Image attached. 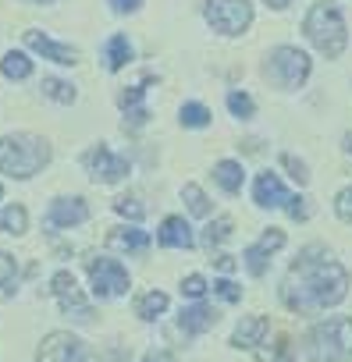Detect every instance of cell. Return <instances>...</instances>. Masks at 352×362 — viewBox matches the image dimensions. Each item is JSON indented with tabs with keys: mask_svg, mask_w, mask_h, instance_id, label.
I'll return each instance as SVG.
<instances>
[{
	"mask_svg": "<svg viewBox=\"0 0 352 362\" xmlns=\"http://www.w3.org/2000/svg\"><path fill=\"white\" fill-rule=\"evenodd\" d=\"M43 93L57 103H75V86L72 82H61V78H43Z\"/></svg>",
	"mask_w": 352,
	"mask_h": 362,
	"instance_id": "cell-24",
	"label": "cell"
},
{
	"mask_svg": "<svg viewBox=\"0 0 352 362\" xmlns=\"http://www.w3.org/2000/svg\"><path fill=\"white\" fill-rule=\"evenodd\" d=\"M103 362H128V351H107Z\"/></svg>",
	"mask_w": 352,
	"mask_h": 362,
	"instance_id": "cell-40",
	"label": "cell"
},
{
	"mask_svg": "<svg viewBox=\"0 0 352 362\" xmlns=\"http://www.w3.org/2000/svg\"><path fill=\"white\" fill-rule=\"evenodd\" d=\"M302 33H306V40H310L324 57H341V50H345V43H348L341 11L331 4V0H320V4L310 8V15H306V22H302Z\"/></svg>",
	"mask_w": 352,
	"mask_h": 362,
	"instance_id": "cell-3",
	"label": "cell"
},
{
	"mask_svg": "<svg viewBox=\"0 0 352 362\" xmlns=\"http://www.w3.org/2000/svg\"><path fill=\"white\" fill-rule=\"evenodd\" d=\"M214 263H217V270H225V274H232V270H235V259H232V256H217Z\"/></svg>",
	"mask_w": 352,
	"mask_h": 362,
	"instance_id": "cell-39",
	"label": "cell"
},
{
	"mask_svg": "<svg viewBox=\"0 0 352 362\" xmlns=\"http://www.w3.org/2000/svg\"><path fill=\"white\" fill-rule=\"evenodd\" d=\"M50 163V142L40 135H8L0 139V170L11 177H33Z\"/></svg>",
	"mask_w": 352,
	"mask_h": 362,
	"instance_id": "cell-2",
	"label": "cell"
},
{
	"mask_svg": "<svg viewBox=\"0 0 352 362\" xmlns=\"http://www.w3.org/2000/svg\"><path fill=\"white\" fill-rule=\"evenodd\" d=\"M334 210H338V217H341L345 224H352V189H341V192H338Z\"/></svg>",
	"mask_w": 352,
	"mask_h": 362,
	"instance_id": "cell-32",
	"label": "cell"
},
{
	"mask_svg": "<svg viewBox=\"0 0 352 362\" xmlns=\"http://www.w3.org/2000/svg\"><path fill=\"white\" fill-rule=\"evenodd\" d=\"M345 153H352V132L345 135Z\"/></svg>",
	"mask_w": 352,
	"mask_h": 362,
	"instance_id": "cell-42",
	"label": "cell"
},
{
	"mask_svg": "<svg viewBox=\"0 0 352 362\" xmlns=\"http://www.w3.org/2000/svg\"><path fill=\"white\" fill-rule=\"evenodd\" d=\"M288 4H292V0H267V8H278V11L288 8Z\"/></svg>",
	"mask_w": 352,
	"mask_h": 362,
	"instance_id": "cell-41",
	"label": "cell"
},
{
	"mask_svg": "<svg viewBox=\"0 0 352 362\" xmlns=\"http://www.w3.org/2000/svg\"><path fill=\"white\" fill-rule=\"evenodd\" d=\"M214 177H217V185H221L225 192H239V189H242V163L221 160V163L214 167Z\"/></svg>",
	"mask_w": 352,
	"mask_h": 362,
	"instance_id": "cell-20",
	"label": "cell"
},
{
	"mask_svg": "<svg viewBox=\"0 0 352 362\" xmlns=\"http://www.w3.org/2000/svg\"><path fill=\"white\" fill-rule=\"evenodd\" d=\"M86 170H89L93 181H100V185H114V181H121V177L128 174V160L118 156V153H110V149L100 142V146H93V149L86 153Z\"/></svg>",
	"mask_w": 352,
	"mask_h": 362,
	"instance_id": "cell-8",
	"label": "cell"
},
{
	"mask_svg": "<svg viewBox=\"0 0 352 362\" xmlns=\"http://www.w3.org/2000/svg\"><path fill=\"white\" fill-rule=\"evenodd\" d=\"M232 228H235V224H232V217H217V221H214V224L207 228V238H203V242H207V249L221 245V242H225V238L232 235Z\"/></svg>",
	"mask_w": 352,
	"mask_h": 362,
	"instance_id": "cell-26",
	"label": "cell"
},
{
	"mask_svg": "<svg viewBox=\"0 0 352 362\" xmlns=\"http://www.w3.org/2000/svg\"><path fill=\"white\" fill-rule=\"evenodd\" d=\"M36 358L40 362H79L82 358V341L72 337V334H64V330H54V334L43 337Z\"/></svg>",
	"mask_w": 352,
	"mask_h": 362,
	"instance_id": "cell-9",
	"label": "cell"
},
{
	"mask_svg": "<svg viewBox=\"0 0 352 362\" xmlns=\"http://www.w3.org/2000/svg\"><path fill=\"white\" fill-rule=\"evenodd\" d=\"M182 199L189 203V214L210 217V199H207V192H203L200 185H186V189H182Z\"/></svg>",
	"mask_w": 352,
	"mask_h": 362,
	"instance_id": "cell-23",
	"label": "cell"
},
{
	"mask_svg": "<svg viewBox=\"0 0 352 362\" xmlns=\"http://www.w3.org/2000/svg\"><path fill=\"white\" fill-rule=\"evenodd\" d=\"M207 22L221 33V36H242L253 22V8L249 0H207L203 8Z\"/></svg>",
	"mask_w": 352,
	"mask_h": 362,
	"instance_id": "cell-5",
	"label": "cell"
},
{
	"mask_svg": "<svg viewBox=\"0 0 352 362\" xmlns=\"http://www.w3.org/2000/svg\"><path fill=\"white\" fill-rule=\"evenodd\" d=\"M107 245L110 249H125V252H146L149 249V235L139 231V228H114L107 235Z\"/></svg>",
	"mask_w": 352,
	"mask_h": 362,
	"instance_id": "cell-18",
	"label": "cell"
},
{
	"mask_svg": "<svg viewBox=\"0 0 352 362\" xmlns=\"http://www.w3.org/2000/svg\"><path fill=\"white\" fill-rule=\"evenodd\" d=\"M182 124L186 128H207L210 124V110L203 103H186L182 107Z\"/></svg>",
	"mask_w": 352,
	"mask_h": 362,
	"instance_id": "cell-25",
	"label": "cell"
},
{
	"mask_svg": "<svg viewBox=\"0 0 352 362\" xmlns=\"http://www.w3.org/2000/svg\"><path fill=\"white\" fill-rule=\"evenodd\" d=\"M128 61H132V43H128V36H110V43H107V54H103V64H107V71H121Z\"/></svg>",
	"mask_w": 352,
	"mask_h": 362,
	"instance_id": "cell-19",
	"label": "cell"
},
{
	"mask_svg": "<svg viewBox=\"0 0 352 362\" xmlns=\"http://www.w3.org/2000/svg\"><path fill=\"white\" fill-rule=\"evenodd\" d=\"M142 362H174V355H171V351H164V348H160V351H149V355H146V358H142Z\"/></svg>",
	"mask_w": 352,
	"mask_h": 362,
	"instance_id": "cell-37",
	"label": "cell"
},
{
	"mask_svg": "<svg viewBox=\"0 0 352 362\" xmlns=\"http://www.w3.org/2000/svg\"><path fill=\"white\" fill-rule=\"evenodd\" d=\"M0 71H4L8 78H29L33 75V61L25 54L11 50V54H4V61H0Z\"/></svg>",
	"mask_w": 352,
	"mask_h": 362,
	"instance_id": "cell-21",
	"label": "cell"
},
{
	"mask_svg": "<svg viewBox=\"0 0 352 362\" xmlns=\"http://www.w3.org/2000/svg\"><path fill=\"white\" fill-rule=\"evenodd\" d=\"M228 110L235 114V117H253V100L246 96V93H228Z\"/></svg>",
	"mask_w": 352,
	"mask_h": 362,
	"instance_id": "cell-28",
	"label": "cell"
},
{
	"mask_svg": "<svg viewBox=\"0 0 352 362\" xmlns=\"http://www.w3.org/2000/svg\"><path fill=\"white\" fill-rule=\"evenodd\" d=\"M285 210H288L292 221H306V217H310V206H306V199H299V196H292Z\"/></svg>",
	"mask_w": 352,
	"mask_h": 362,
	"instance_id": "cell-34",
	"label": "cell"
},
{
	"mask_svg": "<svg viewBox=\"0 0 352 362\" xmlns=\"http://www.w3.org/2000/svg\"><path fill=\"white\" fill-rule=\"evenodd\" d=\"M281 245H285V231H278V228L263 231V235H260V242L246 249V270H249L253 277H263V270H267V259H271V256H274Z\"/></svg>",
	"mask_w": 352,
	"mask_h": 362,
	"instance_id": "cell-11",
	"label": "cell"
},
{
	"mask_svg": "<svg viewBox=\"0 0 352 362\" xmlns=\"http://www.w3.org/2000/svg\"><path fill=\"white\" fill-rule=\"evenodd\" d=\"M118 103H121L125 110H128V107H139V103H142V89H139V86H135V89H125V93L118 96Z\"/></svg>",
	"mask_w": 352,
	"mask_h": 362,
	"instance_id": "cell-36",
	"label": "cell"
},
{
	"mask_svg": "<svg viewBox=\"0 0 352 362\" xmlns=\"http://www.w3.org/2000/svg\"><path fill=\"white\" fill-rule=\"evenodd\" d=\"M89 221V206L75 196V199H54L50 206V224L54 228H72V224H82Z\"/></svg>",
	"mask_w": 352,
	"mask_h": 362,
	"instance_id": "cell-14",
	"label": "cell"
},
{
	"mask_svg": "<svg viewBox=\"0 0 352 362\" xmlns=\"http://www.w3.org/2000/svg\"><path fill=\"white\" fill-rule=\"evenodd\" d=\"M160 245H167V249H193L196 245V238H193V228L186 224V217H167L164 224H160Z\"/></svg>",
	"mask_w": 352,
	"mask_h": 362,
	"instance_id": "cell-15",
	"label": "cell"
},
{
	"mask_svg": "<svg viewBox=\"0 0 352 362\" xmlns=\"http://www.w3.org/2000/svg\"><path fill=\"white\" fill-rule=\"evenodd\" d=\"M310 358L313 362H352V320L334 316L310 330Z\"/></svg>",
	"mask_w": 352,
	"mask_h": 362,
	"instance_id": "cell-4",
	"label": "cell"
},
{
	"mask_svg": "<svg viewBox=\"0 0 352 362\" xmlns=\"http://www.w3.org/2000/svg\"><path fill=\"white\" fill-rule=\"evenodd\" d=\"M348 295V274L338 259L327 256V249L310 245L299 252V259L288 267V277L281 284V298L292 313H324L327 305H338Z\"/></svg>",
	"mask_w": 352,
	"mask_h": 362,
	"instance_id": "cell-1",
	"label": "cell"
},
{
	"mask_svg": "<svg viewBox=\"0 0 352 362\" xmlns=\"http://www.w3.org/2000/svg\"><path fill=\"white\" fill-rule=\"evenodd\" d=\"M110 4H114V11L125 15V11H135V8H139V0H110Z\"/></svg>",
	"mask_w": 352,
	"mask_h": 362,
	"instance_id": "cell-38",
	"label": "cell"
},
{
	"mask_svg": "<svg viewBox=\"0 0 352 362\" xmlns=\"http://www.w3.org/2000/svg\"><path fill=\"white\" fill-rule=\"evenodd\" d=\"M267 75L281 86V89H299L310 78V57L299 47H278L267 61Z\"/></svg>",
	"mask_w": 352,
	"mask_h": 362,
	"instance_id": "cell-6",
	"label": "cell"
},
{
	"mask_svg": "<svg viewBox=\"0 0 352 362\" xmlns=\"http://www.w3.org/2000/svg\"><path fill=\"white\" fill-rule=\"evenodd\" d=\"M217 320H221V316H217L210 305H203V302H200V305L182 309V320H178V323H182V330H186V334H207L210 327H217Z\"/></svg>",
	"mask_w": 352,
	"mask_h": 362,
	"instance_id": "cell-16",
	"label": "cell"
},
{
	"mask_svg": "<svg viewBox=\"0 0 352 362\" xmlns=\"http://www.w3.org/2000/svg\"><path fill=\"white\" fill-rule=\"evenodd\" d=\"M0 196H4V189H0Z\"/></svg>",
	"mask_w": 352,
	"mask_h": 362,
	"instance_id": "cell-45",
	"label": "cell"
},
{
	"mask_svg": "<svg viewBox=\"0 0 352 362\" xmlns=\"http://www.w3.org/2000/svg\"><path fill=\"white\" fill-rule=\"evenodd\" d=\"M25 43H29V50H36V54H43L47 61H54V64H64V68H72V64H79V50L75 47H64V43H54L50 36H43V33H25Z\"/></svg>",
	"mask_w": 352,
	"mask_h": 362,
	"instance_id": "cell-12",
	"label": "cell"
},
{
	"mask_svg": "<svg viewBox=\"0 0 352 362\" xmlns=\"http://www.w3.org/2000/svg\"><path fill=\"white\" fill-rule=\"evenodd\" d=\"M0 228H4V217H0Z\"/></svg>",
	"mask_w": 352,
	"mask_h": 362,
	"instance_id": "cell-44",
	"label": "cell"
},
{
	"mask_svg": "<svg viewBox=\"0 0 352 362\" xmlns=\"http://www.w3.org/2000/svg\"><path fill=\"white\" fill-rule=\"evenodd\" d=\"M33 4H50V0H33Z\"/></svg>",
	"mask_w": 352,
	"mask_h": 362,
	"instance_id": "cell-43",
	"label": "cell"
},
{
	"mask_svg": "<svg viewBox=\"0 0 352 362\" xmlns=\"http://www.w3.org/2000/svg\"><path fill=\"white\" fill-rule=\"evenodd\" d=\"M50 288H54V295H57V302H61V309H64L68 316H75V320H89V316H93L89 305H86V298H82V291H79V284H75V277H72L68 270L54 274Z\"/></svg>",
	"mask_w": 352,
	"mask_h": 362,
	"instance_id": "cell-10",
	"label": "cell"
},
{
	"mask_svg": "<svg viewBox=\"0 0 352 362\" xmlns=\"http://www.w3.org/2000/svg\"><path fill=\"white\" fill-rule=\"evenodd\" d=\"M114 210H118L121 217H128V221H142V217H146V206H139L135 199H118Z\"/></svg>",
	"mask_w": 352,
	"mask_h": 362,
	"instance_id": "cell-29",
	"label": "cell"
},
{
	"mask_svg": "<svg viewBox=\"0 0 352 362\" xmlns=\"http://www.w3.org/2000/svg\"><path fill=\"white\" fill-rule=\"evenodd\" d=\"M214 291H217L225 302H239V298H242V288H239L235 281H228V277H225V281H217V284H214Z\"/></svg>",
	"mask_w": 352,
	"mask_h": 362,
	"instance_id": "cell-33",
	"label": "cell"
},
{
	"mask_svg": "<svg viewBox=\"0 0 352 362\" xmlns=\"http://www.w3.org/2000/svg\"><path fill=\"white\" fill-rule=\"evenodd\" d=\"M164 309H167V295H164V291H146V295L135 302V313H139L142 320H157Z\"/></svg>",
	"mask_w": 352,
	"mask_h": 362,
	"instance_id": "cell-22",
	"label": "cell"
},
{
	"mask_svg": "<svg viewBox=\"0 0 352 362\" xmlns=\"http://www.w3.org/2000/svg\"><path fill=\"white\" fill-rule=\"evenodd\" d=\"M11 277H15V259L8 252H0V288H4Z\"/></svg>",
	"mask_w": 352,
	"mask_h": 362,
	"instance_id": "cell-35",
	"label": "cell"
},
{
	"mask_svg": "<svg viewBox=\"0 0 352 362\" xmlns=\"http://www.w3.org/2000/svg\"><path fill=\"white\" fill-rule=\"evenodd\" d=\"M253 199H256V206L274 210V206H288L292 196L285 192V185H281V177H278V174L263 170V174L256 177V185H253Z\"/></svg>",
	"mask_w": 352,
	"mask_h": 362,
	"instance_id": "cell-13",
	"label": "cell"
},
{
	"mask_svg": "<svg viewBox=\"0 0 352 362\" xmlns=\"http://www.w3.org/2000/svg\"><path fill=\"white\" fill-rule=\"evenodd\" d=\"M0 217H4V228H8L11 235H22V231L29 228V214H25L22 206H8Z\"/></svg>",
	"mask_w": 352,
	"mask_h": 362,
	"instance_id": "cell-27",
	"label": "cell"
},
{
	"mask_svg": "<svg viewBox=\"0 0 352 362\" xmlns=\"http://www.w3.org/2000/svg\"><path fill=\"white\" fill-rule=\"evenodd\" d=\"M267 330H271V320H267V316H249V320H242V323L235 327L232 344H235V348H256Z\"/></svg>",
	"mask_w": 352,
	"mask_h": 362,
	"instance_id": "cell-17",
	"label": "cell"
},
{
	"mask_svg": "<svg viewBox=\"0 0 352 362\" xmlns=\"http://www.w3.org/2000/svg\"><path fill=\"white\" fill-rule=\"evenodd\" d=\"M210 288H207V281L200 277V274H193V277H186L182 281V295H189V298H203Z\"/></svg>",
	"mask_w": 352,
	"mask_h": 362,
	"instance_id": "cell-30",
	"label": "cell"
},
{
	"mask_svg": "<svg viewBox=\"0 0 352 362\" xmlns=\"http://www.w3.org/2000/svg\"><path fill=\"white\" fill-rule=\"evenodd\" d=\"M281 163L292 170V177L299 181V185H306V181H310V170H306V163H302V160H295L292 153H285V156H281Z\"/></svg>",
	"mask_w": 352,
	"mask_h": 362,
	"instance_id": "cell-31",
	"label": "cell"
},
{
	"mask_svg": "<svg viewBox=\"0 0 352 362\" xmlns=\"http://www.w3.org/2000/svg\"><path fill=\"white\" fill-rule=\"evenodd\" d=\"M86 267H89L96 298H118V295L128 291V270H125L118 259L96 256V259H86Z\"/></svg>",
	"mask_w": 352,
	"mask_h": 362,
	"instance_id": "cell-7",
	"label": "cell"
}]
</instances>
